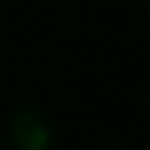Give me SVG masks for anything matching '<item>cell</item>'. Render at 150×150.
Returning a JSON list of instances; mask_svg holds the SVG:
<instances>
[{
	"instance_id": "1",
	"label": "cell",
	"mask_w": 150,
	"mask_h": 150,
	"mask_svg": "<svg viewBox=\"0 0 150 150\" xmlns=\"http://www.w3.org/2000/svg\"><path fill=\"white\" fill-rule=\"evenodd\" d=\"M7 140H10L13 150H50L54 134H50V123L43 120L40 110L20 107L7 120Z\"/></svg>"
}]
</instances>
